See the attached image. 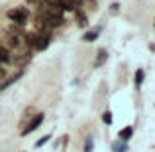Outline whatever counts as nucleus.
<instances>
[{
    "mask_svg": "<svg viewBox=\"0 0 155 152\" xmlns=\"http://www.w3.org/2000/svg\"><path fill=\"white\" fill-rule=\"evenodd\" d=\"M8 20H10L12 24H16V26H26L28 20H30V10L24 6L20 8H12V10H8Z\"/></svg>",
    "mask_w": 155,
    "mask_h": 152,
    "instance_id": "nucleus-1",
    "label": "nucleus"
},
{
    "mask_svg": "<svg viewBox=\"0 0 155 152\" xmlns=\"http://www.w3.org/2000/svg\"><path fill=\"white\" fill-rule=\"evenodd\" d=\"M41 122H43V115H41V113H38V115H35V117L30 121V125H28L26 129L22 130V136H28V134H31L35 129H39V125H41Z\"/></svg>",
    "mask_w": 155,
    "mask_h": 152,
    "instance_id": "nucleus-2",
    "label": "nucleus"
},
{
    "mask_svg": "<svg viewBox=\"0 0 155 152\" xmlns=\"http://www.w3.org/2000/svg\"><path fill=\"white\" fill-rule=\"evenodd\" d=\"M51 44V34H38V38H35V46H34V50H38V51H41V50H45L47 46Z\"/></svg>",
    "mask_w": 155,
    "mask_h": 152,
    "instance_id": "nucleus-3",
    "label": "nucleus"
},
{
    "mask_svg": "<svg viewBox=\"0 0 155 152\" xmlns=\"http://www.w3.org/2000/svg\"><path fill=\"white\" fill-rule=\"evenodd\" d=\"M10 61H12L10 50H8V48H4L2 44H0V65H2V63H10Z\"/></svg>",
    "mask_w": 155,
    "mask_h": 152,
    "instance_id": "nucleus-4",
    "label": "nucleus"
},
{
    "mask_svg": "<svg viewBox=\"0 0 155 152\" xmlns=\"http://www.w3.org/2000/svg\"><path fill=\"white\" fill-rule=\"evenodd\" d=\"M100 32H102L100 28H92V30H88L87 34H84V38H83V40H84V42H94V40L100 36Z\"/></svg>",
    "mask_w": 155,
    "mask_h": 152,
    "instance_id": "nucleus-5",
    "label": "nucleus"
},
{
    "mask_svg": "<svg viewBox=\"0 0 155 152\" xmlns=\"http://www.w3.org/2000/svg\"><path fill=\"white\" fill-rule=\"evenodd\" d=\"M6 42H8V46L14 50V48H18L20 44H22V40H20V36H16V34H8L6 36Z\"/></svg>",
    "mask_w": 155,
    "mask_h": 152,
    "instance_id": "nucleus-6",
    "label": "nucleus"
},
{
    "mask_svg": "<svg viewBox=\"0 0 155 152\" xmlns=\"http://www.w3.org/2000/svg\"><path fill=\"white\" fill-rule=\"evenodd\" d=\"M132 134H134V126H126V129L120 130V140L122 142H128L130 138H132Z\"/></svg>",
    "mask_w": 155,
    "mask_h": 152,
    "instance_id": "nucleus-7",
    "label": "nucleus"
},
{
    "mask_svg": "<svg viewBox=\"0 0 155 152\" xmlns=\"http://www.w3.org/2000/svg\"><path fill=\"white\" fill-rule=\"evenodd\" d=\"M106 59H108V53H106V50H100L98 55H96V59H94V67H100V65H104Z\"/></svg>",
    "mask_w": 155,
    "mask_h": 152,
    "instance_id": "nucleus-8",
    "label": "nucleus"
},
{
    "mask_svg": "<svg viewBox=\"0 0 155 152\" xmlns=\"http://www.w3.org/2000/svg\"><path fill=\"white\" fill-rule=\"evenodd\" d=\"M143 77H145L143 69H137L136 75H134V83H136V87H141V83H143Z\"/></svg>",
    "mask_w": 155,
    "mask_h": 152,
    "instance_id": "nucleus-9",
    "label": "nucleus"
},
{
    "mask_svg": "<svg viewBox=\"0 0 155 152\" xmlns=\"http://www.w3.org/2000/svg\"><path fill=\"white\" fill-rule=\"evenodd\" d=\"M112 150H114V152H126V150H128V142L116 140V142L112 144Z\"/></svg>",
    "mask_w": 155,
    "mask_h": 152,
    "instance_id": "nucleus-10",
    "label": "nucleus"
},
{
    "mask_svg": "<svg viewBox=\"0 0 155 152\" xmlns=\"http://www.w3.org/2000/svg\"><path fill=\"white\" fill-rule=\"evenodd\" d=\"M35 38H38V34H26V36H24V42H26V46L34 48V46H35Z\"/></svg>",
    "mask_w": 155,
    "mask_h": 152,
    "instance_id": "nucleus-11",
    "label": "nucleus"
},
{
    "mask_svg": "<svg viewBox=\"0 0 155 152\" xmlns=\"http://www.w3.org/2000/svg\"><path fill=\"white\" fill-rule=\"evenodd\" d=\"M49 140H51V134H45V136H41L38 142H35V148H41V146H43V144H47Z\"/></svg>",
    "mask_w": 155,
    "mask_h": 152,
    "instance_id": "nucleus-12",
    "label": "nucleus"
},
{
    "mask_svg": "<svg viewBox=\"0 0 155 152\" xmlns=\"http://www.w3.org/2000/svg\"><path fill=\"white\" fill-rule=\"evenodd\" d=\"M102 121H104V125H112V113L110 111H104L102 113Z\"/></svg>",
    "mask_w": 155,
    "mask_h": 152,
    "instance_id": "nucleus-13",
    "label": "nucleus"
},
{
    "mask_svg": "<svg viewBox=\"0 0 155 152\" xmlns=\"http://www.w3.org/2000/svg\"><path fill=\"white\" fill-rule=\"evenodd\" d=\"M94 148V140L92 138H87V142H84V152H92Z\"/></svg>",
    "mask_w": 155,
    "mask_h": 152,
    "instance_id": "nucleus-14",
    "label": "nucleus"
},
{
    "mask_svg": "<svg viewBox=\"0 0 155 152\" xmlns=\"http://www.w3.org/2000/svg\"><path fill=\"white\" fill-rule=\"evenodd\" d=\"M77 16H79V26H87V16L83 12H77Z\"/></svg>",
    "mask_w": 155,
    "mask_h": 152,
    "instance_id": "nucleus-15",
    "label": "nucleus"
},
{
    "mask_svg": "<svg viewBox=\"0 0 155 152\" xmlns=\"http://www.w3.org/2000/svg\"><path fill=\"white\" fill-rule=\"evenodd\" d=\"M20 77H22V71H20V73H18V75H16V77H12V79H8L6 83H4V87H10V85H12V83H16V81H18Z\"/></svg>",
    "mask_w": 155,
    "mask_h": 152,
    "instance_id": "nucleus-16",
    "label": "nucleus"
},
{
    "mask_svg": "<svg viewBox=\"0 0 155 152\" xmlns=\"http://www.w3.org/2000/svg\"><path fill=\"white\" fill-rule=\"evenodd\" d=\"M28 2H30V4H35V2H39V0H28Z\"/></svg>",
    "mask_w": 155,
    "mask_h": 152,
    "instance_id": "nucleus-17",
    "label": "nucleus"
}]
</instances>
